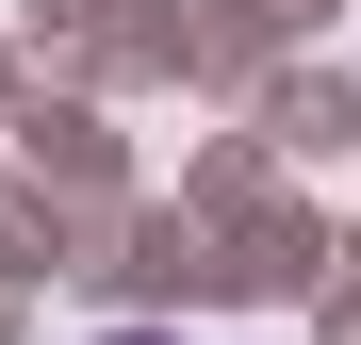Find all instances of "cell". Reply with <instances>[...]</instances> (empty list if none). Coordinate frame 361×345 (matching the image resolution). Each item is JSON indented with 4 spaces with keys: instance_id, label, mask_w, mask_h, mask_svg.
Here are the masks:
<instances>
[{
    "instance_id": "1",
    "label": "cell",
    "mask_w": 361,
    "mask_h": 345,
    "mask_svg": "<svg viewBox=\"0 0 361 345\" xmlns=\"http://www.w3.org/2000/svg\"><path fill=\"white\" fill-rule=\"evenodd\" d=\"M115 345H180V329H115Z\"/></svg>"
}]
</instances>
